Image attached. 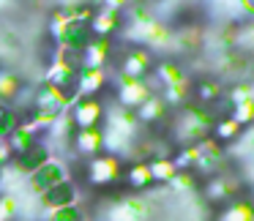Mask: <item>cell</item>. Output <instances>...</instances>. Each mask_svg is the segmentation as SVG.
Segmentation results:
<instances>
[{
    "mask_svg": "<svg viewBox=\"0 0 254 221\" xmlns=\"http://www.w3.org/2000/svg\"><path fill=\"white\" fill-rule=\"evenodd\" d=\"M137 115L134 110L128 107H118V110L107 112V123L101 128V142H104L107 153H115V156H126L134 145V137H137Z\"/></svg>",
    "mask_w": 254,
    "mask_h": 221,
    "instance_id": "cell-1",
    "label": "cell"
},
{
    "mask_svg": "<svg viewBox=\"0 0 254 221\" xmlns=\"http://www.w3.org/2000/svg\"><path fill=\"white\" fill-rule=\"evenodd\" d=\"M210 126H213V120H210V117L205 115V110L197 104V107H186V110L181 112V120H178L175 131H178V139H181V142L191 145V142H197V139L208 137Z\"/></svg>",
    "mask_w": 254,
    "mask_h": 221,
    "instance_id": "cell-2",
    "label": "cell"
},
{
    "mask_svg": "<svg viewBox=\"0 0 254 221\" xmlns=\"http://www.w3.org/2000/svg\"><path fill=\"white\" fill-rule=\"evenodd\" d=\"M115 90H118V101H121V107L134 110V107L142 104V101L148 99L150 93H156V90H159V85H156V82H148V77H145V79H137V77L118 74Z\"/></svg>",
    "mask_w": 254,
    "mask_h": 221,
    "instance_id": "cell-3",
    "label": "cell"
},
{
    "mask_svg": "<svg viewBox=\"0 0 254 221\" xmlns=\"http://www.w3.org/2000/svg\"><path fill=\"white\" fill-rule=\"evenodd\" d=\"M66 177H68V166L63 164V161H58V159L50 156L39 169H33L30 175H25V186H28L33 194H41L50 186H55V183L66 180Z\"/></svg>",
    "mask_w": 254,
    "mask_h": 221,
    "instance_id": "cell-4",
    "label": "cell"
},
{
    "mask_svg": "<svg viewBox=\"0 0 254 221\" xmlns=\"http://www.w3.org/2000/svg\"><path fill=\"white\" fill-rule=\"evenodd\" d=\"M44 82L50 85V88H55L66 101H74L79 96V88H77L79 85V71L63 66L61 60H52V66L47 68V74H44Z\"/></svg>",
    "mask_w": 254,
    "mask_h": 221,
    "instance_id": "cell-5",
    "label": "cell"
},
{
    "mask_svg": "<svg viewBox=\"0 0 254 221\" xmlns=\"http://www.w3.org/2000/svg\"><path fill=\"white\" fill-rule=\"evenodd\" d=\"M101 117H104V107L96 101V96H77V99L68 104V120L77 128L99 126Z\"/></svg>",
    "mask_w": 254,
    "mask_h": 221,
    "instance_id": "cell-6",
    "label": "cell"
},
{
    "mask_svg": "<svg viewBox=\"0 0 254 221\" xmlns=\"http://www.w3.org/2000/svg\"><path fill=\"white\" fill-rule=\"evenodd\" d=\"M85 177L93 186H110L121 177V156L115 153H104V156H93L85 169Z\"/></svg>",
    "mask_w": 254,
    "mask_h": 221,
    "instance_id": "cell-7",
    "label": "cell"
},
{
    "mask_svg": "<svg viewBox=\"0 0 254 221\" xmlns=\"http://www.w3.org/2000/svg\"><path fill=\"white\" fill-rule=\"evenodd\" d=\"M191 153H194V169L197 172H216L221 166V161H224V150H221V145L216 142V139H197V142H191Z\"/></svg>",
    "mask_w": 254,
    "mask_h": 221,
    "instance_id": "cell-8",
    "label": "cell"
},
{
    "mask_svg": "<svg viewBox=\"0 0 254 221\" xmlns=\"http://www.w3.org/2000/svg\"><path fill=\"white\" fill-rule=\"evenodd\" d=\"M39 197H41V205H44V210H55V208H66V205H77L79 191H77V186H74V183L66 177V180H61V183H55V186H50L47 191H41Z\"/></svg>",
    "mask_w": 254,
    "mask_h": 221,
    "instance_id": "cell-9",
    "label": "cell"
},
{
    "mask_svg": "<svg viewBox=\"0 0 254 221\" xmlns=\"http://www.w3.org/2000/svg\"><path fill=\"white\" fill-rule=\"evenodd\" d=\"M150 71H153V60H150V55H148L145 50H131V52H126V57H123V63H121V74H126V77H137V79H145Z\"/></svg>",
    "mask_w": 254,
    "mask_h": 221,
    "instance_id": "cell-10",
    "label": "cell"
},
{
    "mask_svg": "<svg viewBox=\"0 0 254 221\" xmlns=\"http://www.w3.org/2000/svg\"><path fill=\"white\" fill-rule=\"evenodd\" d=\"M107 219H115V221H137V219H148V205L142 199H121L110 208Z\"/></svg>",
    "mask_w": 254,
    "mask_h": 221,
    "instance_id": "cell-11",
    "label": "cell"
},
{
    "mask_svg": "<svg viewBox=\"0 0 254 221\" xmlns=\"http://www.w3.org/2000/svg\"><path fill=\"white\" fill-rule=\"evenodd\" d=\"M19 159H17V169L22 172V175H30L33 169H39L41 164H44L47 159H50V145H44V142H36L33 148H28V150H22V153H17Z\"/></svg>",
    "mask_w": 254,
    "mask_h": 221,
    "instance_id": "cell-12",
    "label": "cell"
},
{
    "mask_svg": "<svg viewBox=\"0 0 254 221\" xmlns=\"http://www.w3.org/2000/svg\"><path fill=\"white\" fill-rule=\"evenodd\" d=\"M156 79H159V88H181V90L191 88V85H189V77L181 71V66H175V63H170V60L156 66Z\"/></svg>",
    "mask_w": 254,
    "mask_h": 221,
    "instance_id": "cell-13",
    "label": "cell"
},
{
    "mask_svg": "<svg viewBox=\"0 0 254 221\" xmlns=\"http://www.w3.org/2000/svg\"><path fill=\"white\" fill-rule=\"evenodd\" d=\"M164 110H167L164 99H161L159 93H150L142 104L134 107V115H137L139 123H159L161 117H164Z\"/></svg>",
    "mask_w": 254,
    "mask_h": 221,
    "instance_id": "cell-14",
    "label": "cell"
},
{
    "mask_svg": "<svg viewBox=\"0 0 254 221\" xmlns=\"http://www.w3.org/2000/svg\"><path fill=\"white\" fill-rule=\"evenodd\" d=\"M74 145H77L79 153L96 156L99 150H104V142H101V128H99V126L77 128V134H74Z\"/></svg>",
    "mask_w": 254,
    "mask_h": 221,
    "instance_id": "cell-15",
    "label": "cell"
},
{
    "mask_svg": "<svg viewBox=\"0 0 254 221\" xmlns=\"http://www.w3.org/2000/svg\"><path fill=\"white\" fill-rule=\"evenodd\" d=\"M107 85V74L104 68H82L79 71V96H96L101 93V88Z\"/></svg>",
    "mask_w": 254,
    "mask_h": 221,
    "instance_id": "cell-16",
    "label": "cell"
},
{
    "mask_svg": "<svg viewBox=\"0 0 254 221\" xmlns=\"http://www.w3.org/2000/svg\"><path fill=\"white\" fill-rule=\"evenodd\" d=\"M241 123L235 120V117H221V120H213V126H210V131H213V139L216 142H230V139H235L238 134H241Z\"/></svg>",
    "mask_w": 254,
    "mask_h": 221,
    "instance_id": "cell-17",
    "label": "cell"
},
{
    "mask_svg": "<svg viewBox=\"0 0 254 221\" xmlns=\"http://www.w3.org/2000/svg\"><path fill=\"white\" fill-rule=\"evenodd\" d=\"M19 90H22V82H19L17 74L0 71V104H11L19 96Z\"/></svg>",
    "mask_w": 254,
    "mask_h": 221,
    "instance_id": "cell-18",
    "label": "cell"
},
{
    "mask_svg": "<svg viewBox=\"0 0 254 221\" xmlns=\"http://www.w3.org/2000/svg\"><path fill=\"white\" fill-rule=\"evenodd\" d=\"M148 169H150L153 183H167V180H170V177L178 172V166L172 164V159H167V156H156V159L148 164Z\"/></svg>",
    "mask_w": 254,
    "mask_h": 221,
    "instance_id": "cell-19",
    "label": "cell"
},
{
    "mask_svg": "<svg viewBox=\"0 0 254 221\" xmlns=\"http://www.w3.org/2000/svg\"><path fill=\"white\" fill-rule=\"evenodd\" d=\"M126 180L131 183V188H148L150 183H153V177H150L148 164H145V161H137V164H131V166H128Z\"/></svg>",
    "mask_w": 254,
    "mask_h": 221,
    "instance_id": "cell-20",
    "label": "cell"
},
{
    "mask_svg": "<svg viewBox=\"0 0 254 221\" xmlns=\"http://www.w3.org/2000/svg\"><path fill=\"white\" fill-rule=\"evenodd\" d=\"M202 191H205V199H208L210 205H216V202H221V199L230 197L235 188H232V183H227L224 177H219V180H210L208 186L202 188Z\"/></svg>",
    "mask_w": 254,
    "mask_h": 221,
    "instance_id": "cell-21",
    "label": "cell"
},
{
    "mask_svg": "<svg viewBox=\"0 0 254 221\" xmlns=\"http://www.w3.org/2000/svg\"><path fill=\"white\" fill-rule=\"evenodd\" d=\"M219 219L221 221H252L254 219V208L246 205V202H235V205H230V208L221 210Z\"/></svg>",
    "mask_w": 254,
    "mask_h": 221,
    "instance_id": "cell-22",
    "label": "cell"
},
{
    "mask_svg": "<svg viewBox=\"0 0 254 221\" xmlns=\"http://www.w3.org/2000/svg\"><path fill=\"white\" fill-rule=\"evenodd\" d=\"M167 183H170L172 191L181 194V191H191V188L197 186V177H194V172H191V169H178Z\"/></svg>",
    "mask_w": 254,
    "mask_h": 221,
    "instance_id": "cell-23",
    "label": "cell"
},
{
    "mask_svg": "<svg viewBox=\"0 0 254 221\" xmlns=\"http://www.w3.org/2000/svg\"><path fill=\"white\" fill-rule=\"evenodd\" d=\"M194 93H197L199 104H205V101H210V99H216V96H221L224 90H221V85L213 82V79H202V82L194 85Z\"/></svg>",
    "mask_w": 254,
    "mask_h": 221,
    "instance_id": "cell-24",
    "label": "cell"
},
{
    "mask_svg": "<svg viewBox=\"0 0 254 221\" xmlns=\"http://www.w3.org/2000/svg\"><path fill=\"white\" fill-rule=\"evenodd\" d=\"M44 219H50V221H79V219H82V213H79L77 205H66V208L47 210Z\"/></svg>",
    "mask_w": 254,
    "mask_h": 221,
    "instance_id": "cell-25",
    "label": "cell"
},
{
    "mask_svg": "<svg viewBox=\"0 0 254 221\" xmlns=\"http://www.w3.org/2000/svg\"><path fill=\"white\" fill-rule=\"evenodd\" d=\"M14 210H17V199L8 194V197H3L0 199V221H6V219H11L14 216Z\"/></svg>",
    "mask_w": 254,
    "mask_h": 221,
    "instance_id": "cell-26",
    "label": "cell"
},
{
    "mask_svg": "<svg viewBox=\"0 0 254 221\" xmlns=\"http://www.w3.org/2000/svg\"><path fill=\"white\" fill-rule=\"evenodd\" d=\"M8 159H11V148H8V142L3 139V142H0V166L6 164Z\"/></svg>",
    "mask_w": 254,
    "mask_h": 221,
    "instance_id": "cell-27",
    "label": "cell"
},
{
    "mask_svg": "<svg viewBox=\"0 0 254 221\" xmlns=\"http://www.w3.org/2000/svg\"><path fill=\"white\" fill-rule=\"evenodd\" d=\"M238 3H241V8L249 14V17H254V0H238Z\"/></svg>",
    "mask_w": 254,
    "mask_h": 221,
    "instance_id": "cell-28",
    "label": "cell"
},
{
    "mask_svg": "<svg viewBox=\"0 0 254 221\" xmlns=\"http://www.w3.org/2000/svg\"><path fill=\"white\" fill-rule=\"evenodd\" d=\"M14 6V0H0V11H6V8Z\"/></svg>",
    "mask_w": 254,
    "mask_h": 221,
    "instance_id": "cell-29",
    "label": "cell"
},
{
    "mask_svg": "<svg viewBox=\"0 0 254 221\" xmlns=\"http://www.w3.org/2000/svg\"><path fill=\"white\" fill-rule=\"evenodd\" d=\"M249 99H252V101H254V82H252V85H249Z\"/></svg>",
    "mask_w": 254,
    "mask_h": 221,
    "instance_id": "cell-30",
    "label": "cell"
}]
</instances>
